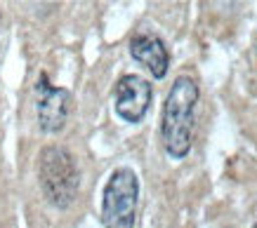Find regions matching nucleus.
Masks as SVG:
<instances>
[{
    "instance_id": "nucleus-6",
    "label": "nucleus",
    "mask_w": 257,
    "mask_h": 228,
    "mask_svg": "<svg viewBox=\"0 0 257 228\" xmlns=\"http://www.w3.org/2000/svg\"><path fill=\"white\" fill-rule=\"evenodd\" d=\"M130 54L135 62H140L142 66H147L149 73L156 80H163L170 66V54L168 48L163 45V40L156 36H135L130 40Z\"/></svg>"
},
{
    "instance_id": "nucleus-2",
    "label": "nucleus",
    "mask_w": 257,
    "mask_h": 228,
    "mask_svg": "<svg viewBox=\"0 0 257 228\" xmlns=\"http://www.w3.org/2000/svg\"><path fill=\"white\" fill-rule=\"evenodd\" d=\"M38 181L43 196L52 207L66 210L78 193V170L66 148L62 146H45L38 158Z\"/></svg>"
},
{
    "instance_id": "nucleus-7",
    "label": "nucleus",
    "mask_w": 257,
    "mask_h": 228,
    "mask_svg": "<svg viewBox=\"0 0 257 228\" xmlns=\"http://www.w3.org/2000/svg\"><path fill=\"white\" fill-rule=\"evenodd\" d=\"M252 228H257V221H255V226H252Z\"/></svg>"
},
{
    "instance_id": "nucleus-1",
    "label": "nucleus",
    "mask_w": 257,
    "mask_h": 228,
    "mask_svg": "<svg viewBox=\"0 0 257 228\" xmlns=\"http://www.w3.org/2000/svg\"><path fill=\"white\" fill-rule=\"evenodd\" d=\"M198 82L191 76H179L168 90L161 118V142L172 160H184L194 144V122L198 106Z\"/></svg>"
},
{
    "instance_id": "nucleus-5",
    "label": "nucleus",
    "mask_w": 257,
    "mask_h": 228,
    "mask_svg": "<svg viewBox=\"0 0 257 228\" xmlns=\"http://www.w3.org/2000/svg\"><path fill=\"white\" fill-rule=\"evenodd\" d=\"M151 82L144 80L142 76L127 73L116 82V92H113V110L116 116L125 122H140L147 116L149 106H151Z\"/></svg>"
},
{
    "instance_id": "nucleus-3",
    "label": "nucleus",
    "mask_w": 257,
    "mask_h": 228,
    "mask_svg": "<svg viewBox=\"0 0 257 228\" xmlns=\"http://www.w3.org/2000/svg\"><path fill=\"white\" fill-rule=\"evenodd\" d=\"M140 202V179L135 170L118 167L109 176L101 193V226L104 228H135Z\"/></svg>"
},
{
    "instance_id": "nucleus-4",
    "label": "nucleus",
    "mask_w": 257,
    "mask_h": 228,
    "mask_svg": "<svg viewBox=\"0 0 257 228\" xmlns=\"http://www.w3.org/2000/svg\"><path fill=\"white\" fill-rule=\"evenodd\" d=\"M71 108V94L64 87H55L47 78V73H40L36 82V113L38 125L43 132L55 134L66 125Z\"/></svg>"
}]
</instances>
